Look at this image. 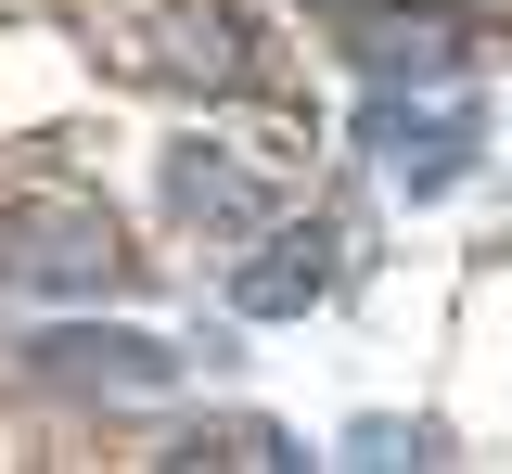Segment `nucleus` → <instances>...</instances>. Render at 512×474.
<instances>
[{
	"label": "nucleus",
	"instance_id": "1",
	"mask_svg": "<svg viewBox=\"0 0 512 474\" xmlns=\"http://www.w3.org/2000/svg\"><path fill=\"white\" fill-rule=\"evenodd\" d=\"M0 282L26 295H116L128 282V231L103 193H13L0 205Z\"/></svg>",
	"mask_w": 512,
	"mask_h": 474
},
{
	"label": "nucleus",
	"instance_id": "7",
	"mask_svg": "<svg viewBox=\"0 0 512 474\" xmlns=\"http://www.w3.org/2000/svg\"><path fill=\"white\" fill-rule=\"evenodd\" d=\"M167 193H180V218H205V231H256V218H269V180L231 167V154H167Z\"/></svg>",
	"mask_w": 512,
	"mask_h": 474
},
{
	"label": "nucleus",
	"instance_id": "6",
	"mask_svg": "<svg viewBox=\"0 0 512 474\" xmlns=\"http://www.w3.org/2000/svg\"><path fill=\"white\" fill-rule=\"evenodd\" d=\"M359 65H372L384 90H397V77H410V90H448V77H461V26H448V13H372V26H359Z\"/></svg>",
	"mask_w": 512,
	"mask_h": 474
},
{
	"label": "nucleus",
	"instance_id": "3",
	"mask_svg": "<svg viewBox=\"0 0 512 474\" xmlns=\"http://www.w3.org/2000/svg\"><path fill=\"white\" fill-rule=\"evenodd\" d=\"M320 295H333V231H320V218H269V257L231 270V308H244V321H295Z\"/></svg>",
	"mask_w": 512,
	"mask_h": 474
},
{
	"label": "nucleus",
	"instance_id": "4",
	"mask_svg": "<svg viewBox=\"0 0 512 474\" xmlns=\"http://www.w3.org/2000/svg\"><path fill=\"white\" fill-rule=\"evenodd\" d=\"M39 372L52 385H103V398H167L180 346H154V334H39Z\"/></svg>",
	"mask_w": 512,
	"mask_h": 474
},
{
	"label": "nucleus",
	"instance_id": "2",
	"mask_svg": "<svg viewBox=\"0 0 512 474\" xmlns=\"http://www.w3.org/2000/svg\"><path fill=\"white\" fill-rule=\"evenodd\" d=\"M116 65L167 77V90H244L256 52H244V13L231 0H141V13H116Z\"/></svg>",
	"mask_w": 512,
	"mask_h": 474
},
{
	"label": "nucleus",
	"instance_id": "8",
	"mask_svg": "<svg viewBox=\"0 0 512 474\" xmlns=\"http://www.w3.org/2000/svg\"><path fill=\"white\" fill-rule=\"evenodd\" d=\"M167 462H218V474H256V462H308V449H295L282 423H192V436L167 449Z\"/></svg>",
	"mask_w": 512,
	"mask_h": 474
},
{
	"label": "nucleus",
	"instance_id": "5",
	"mask_svg": "<svg viewBox=\"0 0 512 474\" xmlns=\"http://www.w3.org/2000/svg\"><path fill=\"white\" fill-rule=\"evenodd\" d=\"M372 141H384V180H397V193H448V180L474 167V129H461L448 103H423V116H410V103H372Z\"/></svg>",
	"mask_w": 512,
	"mask_h": 474
}]
</instances>
